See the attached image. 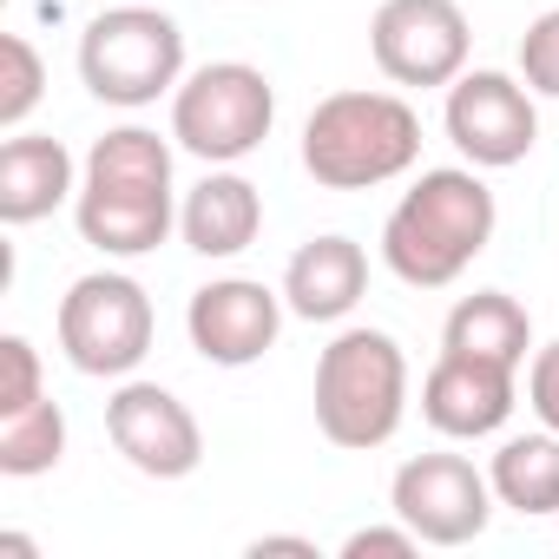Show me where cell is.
<instances>
[{
    "label": "cell",
    "instance_id": "obj_24",
    "mask_svg": "<svg viewBox=\"0 0 559 559\" xmlns=\"http://www.w3.org/2000/svg\"><path fill=\"white\" fill-rule=\"evenodd\" d=\"M415 546H421V533L395 520V526H362V533H349V539H343V559H369V552H376V559H408Z\"/></svg>",
    "mask_w": 559,
    "mask_h": 559
},
{
    "label": "cell",
    "instance_id": "obj_25",
    "mask_svg": "<svg viewBox=\"0 0 559 559\" xmlns=\"http://www.w3.org/2000/svg\"><path fill=\"white\" fill-rule=\"evenodd\" d=\"M263 552H297V559H317V546H310V539H297V533H263V539H250V559H263Z\"/></svg>",
    "mask_w": 559,
    "mask_h": 559
},
{
    "label": "cell",
    "instance_id": "obj_23",
    "mask_svg": "<svg viewBox=\"0 0 559 559\" xmlns=\"http://www.w3.org/2000/svg\"><path fill=\"white\" fill-rule=\"evenodd\" d=\"M526 402H533L539 428H552V435H559V343L533 349V369H526Z\"/></svg>",
    "mask_w": 559,
    "mask_h": 559
},
{
    "label": "cell",
    "instance_id": "obj_5",
    "mask_svg": "<svg viewBox=\"0 0 559 559\" xmlns=\"http://www.w3.org/2000/svg\"><path fill=\"white\" fill-rule=\"evenodd\" d=\"M80 80L106 106H152L185 80V34L158 8H106L80 34Z\"/></svg>",
    "mask_w": 559,
    "mask_h": 559
},
{
    "label": "cell",
    "instance_id": "obj_3",
    "mask_svg": "<svg viewBox=\"0 0 559 559\" xmlns=\"http://www.w3.org/2000/svg\"><path fill=\"white\" fill-rule=\"evenodd\" d=\"M421 158V119L402 93H330L304 119V171L323 191H369Z\"/></svg>",
    "mask_w": 559,
    "mask_h": 559
},
{
    "label": "cell",
    "instance_id": "obj_17",
    "mask_svg": "<svg viewBox=\"0 0 559 559\" xmlns=\"http://www.w3.org/2000/svg\"><path fill=\"white\" fill-rule=\"evenodd\" d=\"M441 349L480 356V362H500V369H520L526 349H533V323H526V310H520L507 290H474V297H461V304L448 310Z\"/></svg>",
    "mask_w": 559,
    "mask_h": 559
},
{
    "label": "cell",
    "instance_id": "obj_22",
    "mask_svg": "<svg viewBox=\"0 0 559 559\" xmlns=\"http://www.w3.org/2000/svg\"><path fill=\"white\" fill-rule=\"evenodd\" d=\"M0 362H8V382H0V415L34 408L40 402V356L27 336H0Z\"/></svg>",
    "mask_w": 559,
    "mask_h": 559
},
{
    "label": "cell",
    "instance_id": "obj_15",
    "mask_svg": "<svg viewBox=\"0 0 559 559\" xmlns=\"http://www.w3.org/2000/svg\"><path fill=\"white\" fill-rule=\"evenodd\" d=\"M73 152L47 132H14L0 145V224H40L53 217L67 198H80L73 185Z\"/></svg>",
    "mask_w": 559,
    "mask_h": 559
},
{
    "label": "cell",
    "instance_id": "obj_12",
    "mask_svg": "<svg viewBox=\"0 0 559 559\" xmlns=\"http://www.w3.org/2000/svg\"><path fill=\"white\" fill-rule=\"evenodd\" d=\"M106 435L145 480H185L204 461L198 415L158 382H119V395L106 402Z\"/></svg>",
    "mask_w": 559,
    "mask_h": 559
},
{
    "label": "cell",
    "instance_id": "obj_7",
    "mask_svg": "<svg viewBox=\"0 0 559 559\" xmlns=\"http://www.w3.org/2000/svg\"><path fill=\"white\" fill-rule=\"evenodd\" d=\"M152 330H158L152 297L126 270H93L60 297V349L80 376H106V382L132 376L152 356Z\"/></svg>",
    "mask_w": 559,
    "mask_h": 559
},
{
    "label": "cell",
    "instance_id": "obj_9",
    "mask_svg": "<svg viewBox=\"0 0 559 559\" xmlns=\"http://www.w3.org/2000/svg\"><path fill=\"white\" fill-rule=\"evenodd\" d=\"M389 507L402 526L421 533V546H467L493 520V480L467 454H415L395 467Z\"/></svg>",
    "mask_w": 559,
    "mask_h": 559
},
{
    "label": "cell",
    "instance_id": "obj_11",
    "mask_svg": "<svg viewBox=\"0 0 559 559\" xmlns=\"http://www.w3.org/2000/svg\"><path fill=\"white\" fill-rule=\"evenodd\" d=\"M284 290H263L257 276H211L204 290H191L185 304V330L191 349L217 369H250L276 349V330H284Z\"/></svg>",
    "mask_w": 559,
    "mask_h": 559
},
{
    "label": "cell",
    "instance_id": "obj_13",
    "mask_svg": "<svg viewBox=\"0 0 559 559\" xmlns=\"http://www.w3.org/2000/svg\"><path fill=\"white\" fill-rule=\"evenodd\" d=\"M421 415H428V428L448 435V441L500 435L507 415H513V369L441 349V362H435L428 382H421Z\"/></svg>",
    "mask_w": 559,
    "mask_h": 559
},
{
    "label": "cell",
    "instance_id": "obj_1",
    "mask_svg": "<svg viewBox=\"0 0 559 559\" xmlns=\"http://www.w3.org/2000/svg\"><path fill=\"white\" fill-rule=\"evenodd\" d=\"M500 204L467 165H435L421 171L402 204L382 224V263L402 276L408 290H448L454 276L493 243Z\"/></svg>",
    "mask_w": 559,
    "mask_h": 559
},
{
    "label": "cell",
    "instance_id": "obj_16",
    "mask_svg": "<svg viewBox=\"0 0 559 559\" xmlns=\"http://www.w3.org/2000/svg\"><path fill=\"white\" fill-rule=\"evenodd\" d=\"M178 230L198 257H237L263 230V191L237 171H204L178 204Z\"/></svg>",
    "mask_w": 559,
    "mask_h": 559
},
{
    "label": "cell",
    "instance_id": "obj_21",
    "mask_svg": "<svg viewBox=\"0 0 559 559\" xmlns=\"http://www.w3.org/2000/svg\"><path fill=\"white\" fill-rule=\"evenodd\" d=\"M520 80L539 99H559V8H546L526 34H520Z\"/></svg>",
    "mask_w": 559,
    "mask_h": 559
},
{
    "label": "cell",
    "instance_id": "obj_8",
    "mask_svg": "<svg viewBox=\"0 0 559 559\" xmlns=\"http://www.w3.org/2000/svg\"><path fill=\"white\" fill-rule=\"evenodd\" d=\"M467 14L461 0H382L369 21V53L395 86H454L467 73Z\"/></svg>",
    "mask_w": 559,
    "mask_h": 559
},
{
    "label": "cell",
    "instance_id": "obj_4",
    "mask_svg": "<svg viewBox=\"0 0 559 559\" xmlns=\"http://www.w3.org/2000/svg\"><path fill=\"white\" fill-rule=\"evenodd\" d=\"M408 415V356L389 330H343L317 356V428L330 448L369 454Z\"/></svg>",
    "mask_w": 559,
    "mask_h": 559
},
{
    "label": "cell",
    "instance_id": "obj_14",
    "mask_svg": "<svg viewBox=\"0 0 559 559\" xmlns=\"http://www.w3.org/2000/svg\"><path fill=\"white\" fill-rule=\"evenodd\" d=\"M369 290V257L356 237H310L284 270V304L304 323H343Z\"/></svg>",
    "mask_w": 559,
    "mask_h": 559
},
{
    "label": "cell",
    "instance_id": "obj_19",
    "mask_svg": "<svg viewBox=\"0 0 559 559\" xmlns=\"http://www.w3.org/2000/svg\"><path fill=\"white\" fill-rule=\"evenodd\" d=\"M67 454V415L40 395L34 408H14V415H0V474H14V480H34L47 467H60Z\"/></svg>",
    "mask_w": 559,
    "mask_h": 559
},
{
    "label": "cell",
    "instance_id": "obj_2",
    "mask_svg": "<svg viewBox=\"0 0 559 559\" xmlns=\"http://www.w3.org/2000/svg\"><path fill=\"white\" fill-rule=\"evenodd\" d=\"M80 237L106 257H145L165 243L178 224L171 211V145L145 126H119L93 139L80 165V198H73Z\"/></svg>",
    "mask_w": 559,
    "mask_h": 559
},
{
    "label": "cell",
    "instance_id": "obj_10",
    "mask_svg": "<svg viewBox=\"0 0 559 559\" xmlns=\"http://www.w3.org/2000/svg\"><path fill=\"white\" fill-rule=\"evenodd\" d=\"M448 139L474 171H507L533 152L539 139V112H533V86L513 73H461L448 86Z\"/></svg>",
    "mask_w": 559,
    "mask_h": 559
},
{
    "label": "cell",
    "instance_id": "obj_20",
    "mask_svg": "<svg viewBox=\"0 0 559 559\" xmlns=\"http://www.w3.org/2000/svg\"><path fill=\"white\" fill-rule=\"evenodd\" d=\"M40 93H47V60L34 53L27 34H8L0 40V126L21 132L27 112L40 106Z\"/></svg>",
    "mask_w": 559,
    "mask_h": 559
},
{
    "label": "cell",
    "instance_id": "obj_18",
    "mask_svg": "<svg viewBox=\"0 0 559 559\" xmlns=\"http://www.w3.org/2000/svg\"><path fill=\"white\" fill-rule=\"evenodd\" d=\"M487 480H493V500L513 507V513H526V520L559 513V435L546 428V435H513V441H500Z\"/></svg>",
    "mask_w": 559,
    "mask_h": 559
},
{
    "label": "cell",
    "instance_id": "obj_6",
    "mask_svg": "<svg viewBox=\"0 0 559 559\" xmlns=\"http://www.w3.org/2000/svg\"><path fill=\"white\" fill-rule=\"evenodd\" d=\"M276 126V86L250 60H211L171 93V139L204 165L250 158Z\"/></svg>",
    "mask_w": 559,
    "mask_h": 559
}]
</instances>
